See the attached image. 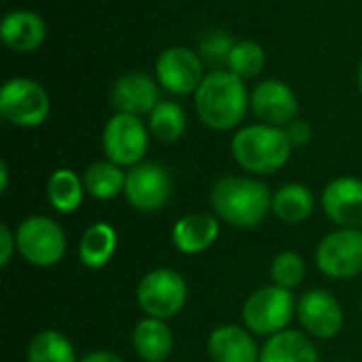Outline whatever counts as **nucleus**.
Listing matches in <instances>:
<instances>
[{
  "label": "nucleus",
  "instance_id": "nucleus-19",
  "mask_svg": "<svg viewBox=\"0 0 362 362\" xmlns=\"http://www.w3.org/2000/svg\"><path fill=\"white\" fill-rule=\"evenodd\" d=\"M259 362H320V354L305 333L286 329L267 339Z\"/></svg>",
  "mask_w": 362,
  "mask_h": 362
},
{
  "label": "nucleus",
  "instance_id": "nucleus-27",
  "mask_svg": "<svg viewBox=\"0 0 362 362\" xmlns=\"http://www.w3.org/2000/svg\"><path fill=\"white\" fill-rule=\"evenodd\" d=\"M265 51L259 42L255 40H240L235 42L229 62H227V70L233 72L235 76H240L242 81H250L255 76H259L265 68Z\"/></svg>",
  "mask_w": 362,
  "mask_h": 362
},
{
  "label": "nucleus",
  "instance_id": "nucleus-29",
  "mask_svg": "<svg viewBox=\"0 0 362 362\" xmlns=\"http://www.w3.org/2000/svg\"><path fill=\"white\" fill-rule=\"evenodd\" d=\"M233 47H235V42L227 32L212 30L199 40V51L197 53L202 55L204 64H210V66H214L218 70V66L229 62V55H231Z\"/></svg>",
  "mask_w": 362,
  "mask_h": 362
},
{
  "label": "nucleus",
  "instance_id": "nucleus-10",
  "mask_svg": "<svg viewBox=\"0 0 362 362\" xmlns=\"http://www.w3.org/2000/svg\"><path fill=\"white\" fill-rule=\"evenodd\" d=\"M172 176L170 172L153 161H142L129 168L125 178V199L132 208L140 212H157L165 208L172 197Z\"/></svg>",
  "mask_w": 362,
  "mask_h": 362
},
{
  "label": "nucleus",
  "instance_id": "nucleus-20",
  "mask_svg": "<svg viewBox=\"0 0 362 362\" xmlns=\"http://www.w3.org/2000/svg\"><path fill=\"white\" fill-rule=\"evenodd\" d=\"M134 352L144 362H165L174 350V335L165 320L142 318L132 333Z\"/></svg>",
  "mask_w": 362,
  "mask_h": 362
},
{
  "label": "nucleus",
  "instance_id": "nucleus-15",
  "mask_svg": "<svg viewBox=\"0 0 362 362\" xmlns=\"http://www.w3.org/2000/svg\"><path fill=\"white\" fill-rule=\"evenodd\" d=\"M161 102L157 78L144 72H129L117 78L110 91V104L117 112L125 115H151L153 108Z\"/></svg>",
  "mask_w": 362,
  "mask_h": 362
},
{
  "label": "nucleus",
  "instance_id": "nucleus-1",
  "mask_svg": "<svg viewBox=\"0 0 362 362\" xmlns=\"http://www.w3.org/2000/svg\"><path fill=\"white\" fill-rule=\"evenodd\" d=\"M250 108L246 83L229 70H212L195 91V112L214 132L235 129Z\"/></svg>",
  "mask_w": 362,
  "mask_h": 362
},
{
  "label": "nucleus",
  "instance_id": "nucleus-17",
  "mask_svg": "<svg viewBox=\"0 0 362 362\" xmlns=\"http://www.w3.org/2000/svg\"><path fill=\"white\" fill-rule=\"evenodd\" d=\"M208 354L212 362H259L261 350L246 327L223 325L210 333Z\"/></svg>",
  "mask_w": 362,
  "mask_h": 362
},
{
  "label": "nucleus",
  "instance_id": "nucleus-5",
  "mask_svg": "<svg viewBox=\"0 0 362 362\" xmlns=\"http://www.w3.org/2000/svg\"><path fill=\"white\" fill-rule=\"evenodd\" d=\"M136 301L148 318L172 320L185 310L189 286L178 272L159 267L142 276L136 288Z\"/></svg>",
  "mask_w": 362,
  "mask_h": 362
},
{
  "label": "nucleus",
  "instance_id": "nucleus-33",
  "mask_svg": "<svg viewBox=\"0 0 362 362\" xmlns=\"http://www.w3.org/2000/svg\"><path fill=\"white\" fill-rule=\"evenodd\" d=\"M6 187H8V168H6V163L2 161V163H0V191L4 193Z\"/></svg>",
  "mask_w": 362,
  "mask_h": 362
},
{
  "label": "nucleus",
  "instance_id": "nucleus-31",
  "mask_svg": "<svg viewBox=\"0 0 362 362\" xmlns=\"http://www.w3.org/2000/svg\"><path fill=\"white\" fill-rule=\"evenodd\" d=\"M286 134H288V140L295 146H305L310 140H312V127L308 121H301V119H295L293 123H288L286 127Z\"/></svg>",
  "mask_w": 362,
  "mask_h": 362
},
{
  "label": "nucleus",
  "instance_id": "nucleus-21",
  "mask_svg": "<svg viewBox=\"0 0 362 362\" xmlns=\"http://www.w3.org/2000/svg\"><path fill=\"white\" fill-rule=\"evenodd\" d=\"M119 246V235L108 223H93L85 229L78 244V259L89 269H102L110 263Z\"/></svg>",
  "mask_w": 362,
  "mask_h": 362
},
{
  "label": "nucleus",
  "instance_id": "nucleus-4",
  "mask_svg": "<svg viewBox=\"0 0 362 362\" xmlns=\"http://www.w3.org/2000/svg\"><path fill=\"white\" fill-rule=\"evenodd\" d=\"M297 314V301L291 291L276 284L263 286L248 295L242 308L244 327L252 335L272 337L288 329L293 316Z\"/></svg>",
  "mask_w": 362,
  "mask_h": 362
},
{
  "label": "nucleus",
  "instance_id": "nucleus-13",
  "mask_svg": "<svg viewBox=\"0 0 362 362\" xmlns=\"http://www.w3.org/2000/svg\"><path fill=\"white\" fill-rule=\"evenodd\" d=\"M250 108L261 123L276 127H286L299 117V100L295 91L278 78H267L252 89Z\"/></svg>",
  "mask_w": 362,
  "mask_h": 362
},
{
  "label": "nucleus",
  "instance_id": "nucleus-24",
  "mask_svg": "<svg viewBox=\"0 0 362 362\" xmlns=\"http://www.w3.org/2000/svg\"><path fill=\"white\" fill-rule=\"evenodd\" d=\"M85 185H83V178L68 170V168H62V170H55L51 176H49V182H47V197H49V204L62 212V214H72L81 208L83 204V197H85Z\"/></svg>",
  "mask_w": 362,
  "mask_h": 362
},
{
  "label": "nucleus",
  "instance_id": "nucleus-16",
  "mask_svg": "<svg viewBox=\"0 0 362 362\" xmlns=\"http://www.w3.org/2000/svg\"><path fill=\"white\" fill-rule=\"evenodd\" d=\"M218 235H221L218 216L195 212V214H187L176 221V225L172 229V244L176 246L178 252L193 257V255H202L208 248H212L216 244Z\"/></svg>",
  "mask_w": 362,
  "mask_h": 362
},
{
  "label": "nucleus",
  "instance_id": "nucleus-12",
  "mask_svg": "<svg viewBox=\"0 0 362 362\" xmlns=\"http://www.w3.org/2000/svg\"><path fill=\"white\" fill-rule=\"evenodd\" d=\"M297 318L308 335L316 339H333L344 329V308L339 299L325 291H308L297 301Z\"/></svg>",
  "mask_w": 362,
  "mask_h": 362
},
{
  "label": "nucleus",
  "instance_id": "nucleus-28",
  "mask_svg": "<svg viewBox=\"0 0 362 362\" xmlns=\"http://www.w3.org/2000/svg\"><path fill=\"white\" fill-rule=\"evenodd\" d=\"M269 276H272V282L276 286L286 288V291H293L305 278V261H303V257L299 252L284 250V252H280L272 261Z\"/></svg>",
  "mask_w": 362,
  "mask_h": 362
},
{
  "label": "nucleus",
  "instance_id": "nucleus-23",
  "mask_svg": "<svg viewBox=\"0 0 362 362\" xmlns=\"http://www.w3.org/2000/svg\"><path fill=\"white\" fill-rule=\"evenodd\" d=\"M125 178L127 174L121 165L112 161H95L85 170L83 185L89 197L98 202H108L125 191Z\"/></svg>",
  "mask_w": 362,
  "mask_h": 362
},
{
  "label": "nucleus",
  "instance_id": "nucleus-32",
  "mask_svg": "<svg viewBox=\"0 0 362 362\" xmlns=\"http://www.w3.org/2000/svg\"><path fill=\"white\" fill-rule=\"evenodd\" d=\"M78 362H123V358L108 350H95V352H89L87 356H83Z\"/></svg>",
  "mask_w": 362,
  "mask_h": 362
},
{
  "label": "nucleus",
  "instance_id": "nucleus-22",
  "mask_svg": "<svg viewBox=\"0 0 362 362\" xmlns=\"http://www.w3.org/2000/svg\"><path fill=\"white\" fill-rule=\"evenodd\" d=\"M314 208H316L314 193L305 185L288 182L274 193L272 212L288 225H299L308 221L314 214Z\"/></svg>",
  "mask_w": 362,
  "mask_h": 362
},
{
  "label": "nucleus",
  "instance_id": "nucleus-6",
  "mask_svg": "<svg viewBox=\"0 0 362 362\" xmlns=\"http://www.w3.org/2000/svg\"><path fill=\"white\" fill-rule=\"evenodd\" d=\"M51 112L47 89L28 76L8 78L0 89V117L17 127H38Z\"/></svg>",
  "mask_w": 362,
  "mask_h": 362
},
{
  "label": "nucleus",
  "instance_id": "nucleus-34",
  "mask_svg": "<svg viewBox=\"0 0 362 362\" xmlns=\"http://www.w3.org/2000/svg\"><path fill=\"white\" fill-rule=\"evenodd\" d=\"M356 83H358V89H361L362 93V62L361 66H358V72H356Z\"/></svg>",
  "mask_w": 362,
  "mask_h": 362
},
{
  "label": "nucleus",
  "instance_id": "nucleus-26",
  "mask_svg": "<svg viewBox=\"0 0 362 362\" xmlns=\"http://www.w3.org/2000/svg\"><path fill=\"white\" fill-rule=\"evenodd\" d=\"M25 362H78L72 341L53 329H45L34 335L28 346Z\"/></svg>",
  "mask_w": 362,
  "mask_h": 362
},
{
  "label": "nucleus",
  "instance_id": "nucleus-8",
  "mask_svg": "<svg viewBox=\"0 0 362 362\" xmlns=\"http://www.w3.org/2000/svg\"><path fill=\"white\" fill-rule=\"evenodd\" d=\"M148 125H144L140 117L115 112L102 132V148L106 159L121 168H134L142 163L148 151Z\"/></svg>",
  "mask_w": 362,
  "mask_h": 362
},
{
  "label": "nucleus",
  "instance_id": "nucleus-2",
  "mask_svg": "<svg viewBox=\"0 0 362 362\" xmlns=\"http://www.w3.org/2000/svg\"><path fill=\"white\" fill-rule=\"evenodd\" d=\"M272 202L269 187L250 176H223L210 193L214 214L238 229L259 227L272 212Z\"/></svg>",
  "mask_w": 362,
  "mask_h": 362
},
{
  "label": "nucleus",
  "instance_id": "nucleus-18",
  "mask_svg": "<svg viewBox=\"0 0 362 362\" xmlns=\"http://www.w3.org/2000/svg\"><path fill=\"white\" fill-rule=\"evenodd\" d=\"M2 42L17 53L36 51L47 38V25L42 17L28 8H15L4 15L0 23Z\"/></svg>",
  "mask_w": 362,
  "mask_h": 362
},
{
  "label": "nucleus",
  "instance_id": "nucleus-7",
  "mask_svg": "<svg viewBox=\"0 0 362 362\" xmlns=\"http://www.w3.org/2000/svg\"><path fill=\"white\" fill-rule=\"evenodd\" d=\"M15 238L17 252L34 267L57 265L68 248L64 229L49 216H28L19 223Z\"/></svg>",
  "mask_w": 362,
  "mask_h": 362
},
{
  "label": "nucleus",
  "instance_id": "nucleus-25",
  "mask_svg": "<svg viewBox=\"0 0 362 362\" xmlns=\"http://www.w3.org/2000/svg\"><path fill=\"white\" fill-rule=\"evenodd\" d=\"M148 132L159 142H176L187 132V112L178 102L161 100L148 115Z\"/></svg>",
  "mask_w": 362,
  "mask_h": 362
},
{
  "label": "nucleus",
  "instance_id": "nucleus-11",
  "mask_svg": "<svg viewBox=\"0 0 362 362\" xmlns=\"http://www.w3.org/2000/svg\"><path fill=\"white\" fill-rule=\"evenodd\" d=\"M155 78L159 87L170 91L172 95H189L195 93L206 78L204 59L197 51L187 47H170L165 49L155 66Z\"/></svg>",
  "mask_w": 362,
  "mask_h": 362
},
{
  "label": "nucleus",
  "instance_id": "nucleus-14",
  "mask_svg": "<svg viewBox=\"0 0 362 362\" xmlns=\"http://www.w3.org/2000/svg\"><path fill=\"white\" fill-rule=\"evenodd\" d=\"M322 210L339 227H362V180L356 176H339L322 191Z\"/></svg>",
  "mask_w": 362,
  "mask_h": 362
},
{
  "label": "nucleus",
  "instance_id": "nucleus-3",
  "mask_svg": "<svg viewBox=\"0 0 362 362\" xmlns=\"http://www.w3.org/2000/svg\"><path fill=\"white\" fill-rule=\"evenodd\" d=\"M293 153V144L284 127L276 125H248L242 127L231 140V155L235 163L255 174V176H269L280 172Z\"/></svg>",
  "mask_w": 362,
  "mask_h": 362
},
{
  "label": "nucleus",
  "instance_id": "nucleus-9",
  "mask_svg": "<svg viewBox=\"0 0 362 362\" xmlns=\"http://www.w3.org/2000/svg\"><path fill=\"white\" fill-rule=\"evenodd\" d=\"M316 265L331 280H352L362 274V229L339 227L316 246Z\"/></svg>",
  "mask_w": 362,
  "mask_h": 362
},
{
  "label": "nucleus",
  "instance_id": "nucleus-30",
  "mask_svg": "<svg viewBox=\"0 0 362 362\" xmlns=\"http://www.w3.org/2000/svg\"><path fill=\"white\" fill-rule=\"evenodd\" d=\"M15 252H17V238L11 231V227L2 223L0 225V265L6 267Z\"/></svg>",
  "mask_w": 362,
  "mask_h": 362
}]
</instances>
